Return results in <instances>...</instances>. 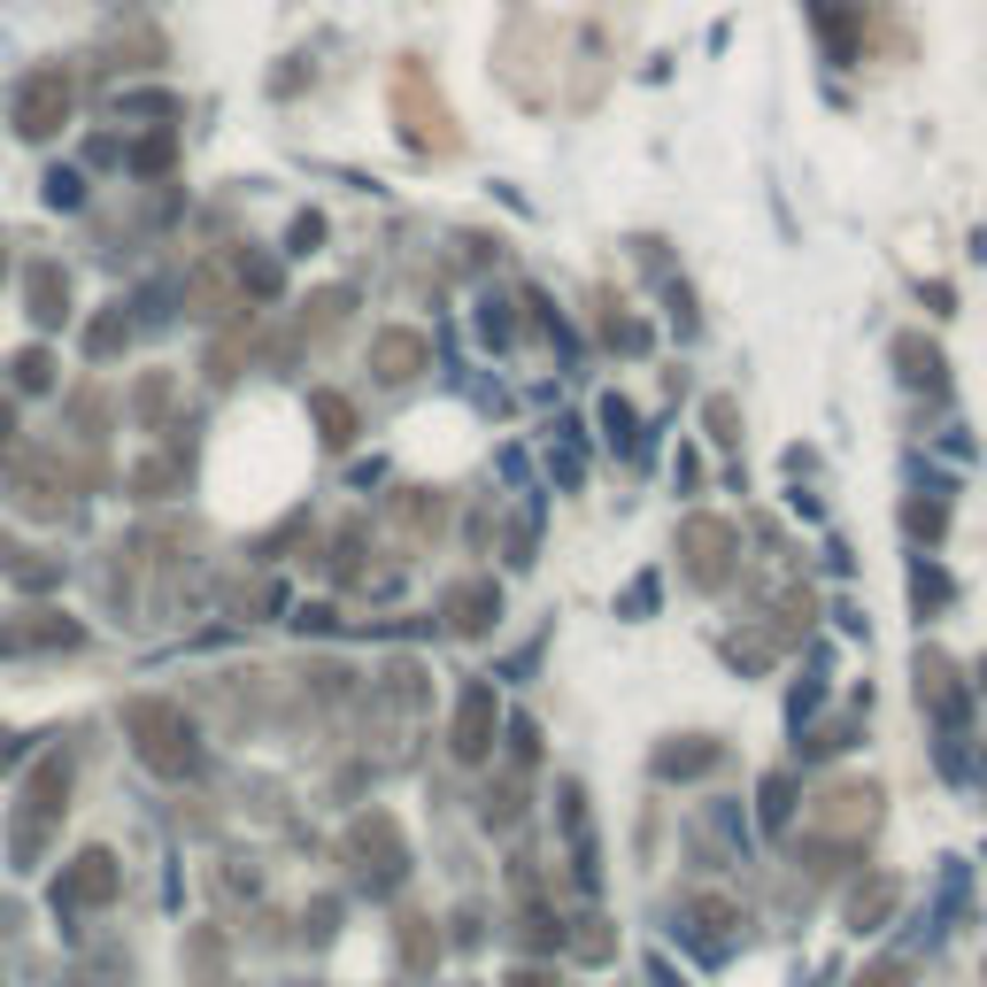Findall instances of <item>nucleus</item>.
I'll return each mask as SVG.
<instances>
[{
  "label": "nucleus",
  "mask_w": 987,
  "mask_h": 987,
  "mask_svg": "<svg viewBox=\"0 0 987 987\" xmlns=\"http://www.w3.org/2000/svg\"><path fill=\"white\" fill-rule=\"evenodd\" d=\"M726 548H733L726 525H710V517L687 525V564H694V579H717V571H726Z\"/></svg>",
  "instance_id": "nucleus-1"
},
{
  "label": "nucleus",
  "mask_w": 987,
  "mask_h": 987,
  "mask_svg": "<svg viewBox=\"0 0 987 987\" xmlns=\"http://www.w3.org/2000/svg\"><path fill=\"white\" fill-rule=\"evenodd\" d=\"M895 355H903V363H911L903 379H918V386H941V355H934L926 340H903V347H895Z\"/></svg>",
  "instance_id": "nucleus-2"
},
{
  "label": "nucleus",
  "mask_w": 987,
  "mask_h": 987,
  "mask_svg": "<svg viewBox=\"0 0 987 987\" xmlns=\"http://www.w3.org/2000/svg\"><path fill=\"white\" fill-rule=\"evenodd\" d=\"M456 749H464V756H479V749H486V694H471V702H464V726H456Z\"/></svg>",
  "instance_id": "nucleus-3"
},
{
  "label": "nucleus",
  "mask_w": 987,
  "mask_h": 987,
  "mask_svg": "<svg viewBox=\"0 0 987 987\" xmlns=\"http://www.w3.org/2000/svg\"><path fill=\"white\" fill-rule=\"evenodd\" d=\"M417 355H424V347H417L409 332H394V340H379V363H386V379H409V363H417Z\"/></svg>",
  "instance_id": "nucleus-4"
},
{
  "label": "nucleus",
  "mask_w": 987,
  "mask_h": 987,
  "mask_svg": "<svg viewBox=\"0 0 987 987\" xmlns=\"http://www.w3.org/2000/svg\"><path fill=\"white\" fill-rule=\"evenodd\" d=\"M856 987H903V964H879V972H864Z\"/></svg>",
  "instance_id": "nucleus-5"
}]
</instances>
